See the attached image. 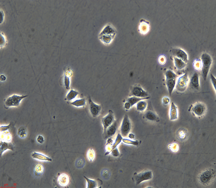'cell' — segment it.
Masks as SVG:
<instances>
[{
  "instance_id": "cell-15",
  "label": "cell",
  "mask_w": 216,
  "mask_h": 188,
  "mask_svg": "<svg viewBox=\"0 0 216 188\" xmlns=\"http://www.w3.org/2000/svg\"><path fill=\"white\" fill-rule=\"evenodd\" d=\"M31 156L34 159L40 161L48 162L52 161V158L41 153L36 151L33 152L31 154Z\"/></svg>"
},
{
  "instance_id": "cell-8",
  "label": "cell",
  "mask_w": 216,
  "mask_h": 188,
  "mask_svg": "<svg viewBox=\"0 0 216 188\" xmlns=\"http://www.w3.org/2000/svg\"><path fill=\"white\" fill-rule=\"evenodd\" d=\"M153 177V173L151 170H147L137 174L134 177L136 184L139 185L145 181L151 180Z\"/></svg>"
},
{
  "instance_id": "cell-4",
  "label": "cell",
  "mask_w": 216,
  "mask_h": 188,
  "mask_svg": "<svg viewBox=\"0 0 216 188\" xmlns=\"http://www.w3.org/2000/svg\"><path fill=\"white\" fill-rule=\"evenodd\" d=\"M215 175V172L213 169H207L199 175V181L203 185H208L214 179Z\"/></svg>"
},
{
  "instance_id": "cell-10",
  "label": "cell",
  "mask_w": 216,
  "mask_h": 188,
  "mask_svg": "<svg viewBox=\"0 0 216 188\" xmlns=\"http://www.w3.org/2000/svg\"><path fill=\"white\" fill-rule=\"evenodd\" d=\"M115 121L113 111L109 110L108 114L102 119V124L104 128V133L107 127L111 125Z\"/></svg>"
},
{
  "instance_id": "cell-27",
  "label": "cell",
  "mask_w": 216,
  "mask_h": 188,
  "mask_svg": "<svg viewBox=\"0 0 216 188\" xmlns=\"http://www.w3.org/2000/svg\"><path fill=\"white\" fill-rule=\"evenodd\" d=\"M176 135L178 139L182 141H184L186 139L188 136V132L185 129H179Z\"/></svg>"
},
{
  "instance_id": "cell-41",
  "label": "cell",
  "mask_w": 216,
  "mask_h": 188,
  "mask_svg": "<svg viewBox=\"0 0 216 188\" xmlns=\"http://www.w3.org/2000/svg\"><path fill=\"white\" fill-rule=\"evenodd\" d=\"M6 44V37L3 34V33H1V48L5 47Z\"/></svg>"
},
{
  "instance_id": "cell-9",
  "label": "cell",
  "mask_w": 216,
  "mask_h": 188,
  "mask_svg": "<svg viewBox=\"0 0 216 188\" xmlns=\"http://www.w3.org/2000/svg\"><path fill=\"white\" fill-rule=\"evenodd\" d=\"M130 96L145 98L149 97V95L147 92L144 90L141 86L139 85H136L131 88Z\"/></svg>"
},
{
  "instance_id": "cell-21",
  "label": "cell",
  "mask_w": 216,
  "mask_h": 188,
  "mask_svg": "<svg viewBox=\"0 0 216 188\" xmlns=\"http://www.w3.org/2000/svg\"><path fill=\"white\" fill-rule=\"evenodd\" d=\"M176 79H170L166 80V86L169 94L170 96H171L173 90L176 86Z\"/></svg>"
},
{
  "instance_id": "cell-30",
  "label": "cell",
  "mask_w": 216,
  "mask_h": 188,
  "mask_svg": "<svg viewBox=\"0 0 216 188\" xmlns=\"http://www.w3.org/2000/svg\"><path fill=\"white\" fill-rule=\"evenodd\" d=\"M86 157L87 160L90 162H93L95 160V153L93 149L90 148L88 150L87 152Z\"/></svg>"
},
{
  "instance_id": "cell-32",
  "label": "cell",
  "mask_w": 216,
  "mask_h": 188,
  "mask_svg": "<svg viewBox=\"0 0 216 188\" xmlns=\"http://www.w3.org/2000/svg\"><path fill=\"white\" fill-rule=\"evenodd\" d=\"M113 141L110 138H108L107 140V144L105 147V151L106 153L105 155H107L111 152L113 150Z\"/></svg>"
},
{
  "instance_id": "cell-14",
  "label": "cell",
  "mask_w": 216,
  "mask_h": 188,
  "mask_svg": "<svg viewBox=\"0 0 216 188\" xmlns=\"http://www.w3.org/2000/svg\"><path fill=\"white\" fill-rule=\"evenodd\" d=\"M169 116L171 121H175L178 119V108L177 106L173 102L171 103L170 106Z\"/></svg>"
},
{
  "instance_id": "cell-7",
  "label": "cell",
  "mask_w": 216,
  "mask_h": 188,
  "mask_svg": "<svg viewBox=\"0 0 216 188\" xmlns=\"http://www.w3.org/2000/svg\"><path fill=\"white\" fill-rule=\"evenodd\" d=\"M131 128V124L130 119L127 115H125L124 116L120 127L122 136L126 137L130 133Z\"/></svg>"
},
{
  "instance_id": "cell-23",
  "label": "cell",
  "mask_w": 216,
  "mask_h": 188,
  "mask_svg": "<svg viewBox=\"0 0 216 188\" xmlns=\"http://www.w3.org/2000/svg\"><path fill=\"white\" fill-rule=\"evenodd\" d=\"M174 62L175 66L178 70H181L185 68L186 63L178 58L174 57Z\"/></svg>"
},
{
  "instance_id": "cell-31",
  "label": "cell",
  "mask_w": 216,
  "mask_h": 188,
  "mask_svg": "<svg viewBox=\"0 0 216 188\" xmlns=\"http://www.w3.org/2000/svg\"><path fill=\"white\" fill-rule=\"evenodd\" d=\"M84 178L86 180L87 186V188H95L97 187V181L93 179H89L86 177L84 176Z\"/></svg>"
},
{
  "instance_id": "cell-13",
  "label": "cell",
  "mask_w": 216,
  "mask_h": 188,
  "mask_svg": "<svg viewBox=\"0 0 216 188\" xmlns=\"http://www.w3.org/2000/svg\"><path fill=\"white\" fill-rule=\"evenodd\" d=\"M118 128V123L117 121H115L114 123L107 127L106 131L104 133V138L106 139L109 138L113 136L116 133Z\"/></svg>"
},
{
  "instance_id": "cell-44",
  "label": "cell",
  "mask_w": 216,
  "mask_h": 188,
  "mask_svg": "<svg viewBox=\"0 0 216 188\" xmlns=\"http://www.w3.org/2000/svg\"><path fill=\"white\" fill-rule=\"evenodd\" d=\"M170 102V98L168 97H164L162 99V103L164 106L168 105Z\"/></svg>"
},
{
  "instance_id": "cell-40",
  "label": "cell",
  "mask_w": 216,
  "mask_h": 188,
  "mask_svg": "<svg viewBox=\"0 0 216 188\" xmlns=\"http://www.w3.org/2000/svg\"><path fill=\"white\" fill-rule=\"evenodd\" d=\"M158 62L160 65H164L166 63V58L165 56L164 55H161L159 56L158 58Z\"/></svg>"
},
{
  "instance_id": "cell-45",
  "label": "cell",
  "mask_w": 216,
  "mask_h": 188,
  "mask_svg": "<svg viewBox=\"0 0 216 188\" xmlns=\"http://www.w3.org/2000/svg\"><path fill=\"white\" fill-rule=\"evenodd\" d=\"M36 139H37V142L40 144H43L45 142L44 138L41 135H38Z\"/></svg>"
},
{
  "instance_id": "cell-25",
  "label": "cell",
  "mask_w": 216,
  "mask_h": 188,
  "mask_svg": "<svg viewBox=\"0 0 216 188\" xmlns=\"http://www.w3.org/2000/svg\"><path fill=\"white\" fill-rule=\"evenodd\" d=\"M70 104L77 108H81L86 105V100L85 98L77 99L74 101L70 102Z\"/></svg>"
},
{
  "instance_id": "cell-6",
  "label": "cell",
  "mask_w": 216,
  "mask_h": 188,
  "mask_svg": "<svg viewBox=\"0 0 216 188\" xmlns=\"http://www.w3.org/2000/svg\"><path fill=\"white\" fill-rule=\"evenodd\" d=\"M207 107L202 102H197L194 104L191 108L193 114L198 118H201L205 114L207 111Z\"/></svg>"
},
{
  "instance_id": "cell-19",
  "label": "cell",
  "mask_w": 216,
  "mask_h": 188,
  "mask_svg": "<svg viewBox=\"0 0 216 188\" xmlns=\"http://www.w3.org/2000/svg\"><path fill=\"white\" fill-rule=\"evenodd\" d=\"M144 117L147 120L152 122H158L159 118L154 111L148 110L144 114Z\"/></svg>"
},
{
  "instance_id": "cell-1",
  "label": "cell",
  "mask_w": 216,
  "mask_h": 188,
  "mask_svg": "<svg viewBox=\"0 0 216 188\" xmlns=\"http://www.w3.org/2000/svg\"><path fill=\"white\" fill-rule=\"evenodd\" d=\"M116 34L115 28L111 25H107L99 34V37L101 41L105 44H110Z\"/></svg>"
},
{
  "instance_id": "cell-36",
  "label": "cell",
  "mask_w": 216,
  "mask_h": 188,
  "mask_svg": "<svg viewBox=\"0 0 216 188\" xmlns=\"http://www.w3.org/2000/svg\"><path fill=\"white\" fill-rule=\"evenodd\" d=\"M193 67L197 71L201 70L202 69V62L200 58L195 59L193 62Z\"/></svg>"
},
{
  "instance_id": "cell-11",
  "label": "cell",
  "mask_w": 216,
  "mask_h": 188,
  "mask_svg": "<svg viewBox=\"0 0 216 188\" xmlns=\"http://www.w3.org/2000/svg\"><path fill=\"white\" fill-rule=\"evenodd\" d=\"M88 102L90 112L92 117L96 118L99 115L102 110L101 106L94 103L90 97H89Z\"/></svg>"
},
{
  "instance_id": "cell-17",
  "label": "cell",
  "mask_w": 216,
  "mask_h": 188,
  "mask_svg": "<svg viewBox=\"0 0 216 188\" xmlns=\"http://www.w3.org/2000/svg\"><path fill=\"white\" fill-rule=\"evenodd\" d=\"M190 86L193 88L197 90H199L200 88L199 76L198 73H195L193 75L190 82Z\"/></svg>"
},
{
  "instance_id": "cell-49",
  "label": "cell",
  "mask_w": 216,
  "mask_h": 188,
  "mask_svg": "<svg viewBox=\"0 0 216 188\" xmlns=\"http://www.w3.org/2000/svg\"><path fill=\"white\" fill-rule=\"evenodd\" d=\"M6 80V77L3 74L1 75V82H4Z\"/></svg>"
},
{
  "instance_id": "cell-26",
  "label": "cell",
  "mask_w": 216,
  "mask_h": 188,
  "mask_svg": "<svg viewBox=\"0 0 216 188\" xmlns=\"http://www.w3.org/2000/svg\"><path fill=\"white\" fill-rule=\"evenodd\" d=\"M150 98V97H147V98H138L135 96H131L128 98L127 99V101L129 102L130 104L131 107L134 106L137 103L139 102V101L141 100H146V99H148Z\"/></svg>"
},
{
  "instance_id": "cell-5",
  "label": "cell",
  "mask_w": 216,
  "mask_h": 188,
  "mask_svg": "<svg viewBox=\"0 0 216 188\" xmlns=\"http://www.w3.org/2000/svg\"><path fill=\"white\" fill-rule=\"evenodd\" d=\"M189 83L188 75L185 74L178 79L175 87L176 90L180 92H183L186 90Z\"/></svg>"
},
{
  "instance_id": "cell-47",
  "label": "cell",
  "mask_w": 216,
  "mask_h": 188,
  "mask_svg": "<svg viewBox=\"0 0 216 188\" xmlns=\"http://www.w3.org/2000/svg\"><path fill=\"white\" fill-rule=\"evenodd\" d=\"M10 125H1V132H4L7 131L10 127Z\"/></svg>"
},
{
  "instance_id": "cell-29",
  "label": "cell",
  "mask_w": 216,
  "mask_h": 188,
  "mask_svg": "<svg viewBox=\"0 0 216 188\" xmlns=\"http://www.w3.org/2000/svg\"><path fill=\"white\" fill-rule=\"evenodd\" d=\"M79 94V93L78 92L74 89H72L68 92L66 98L68 101H71L75 98Z\"/></svg>"
},
{
  "instance_id": "cell-50",
  "label": "cell",
  "mask_w": 216,
  "mask_h": 188,
  "mask_svg": "<svg viewBox=\"0 0 216 188\" xmlns=\"http://www.w3.org/2000/svg\"><path fill=\"white\" fill-rule=\"evenodd\" d=\"M128 137H129L130 139H134L135 138V135L134 134L131 133H129V134H128Z\"/></svg>"
},
{
  "instance_id": "cell-43",
  "label": "cell",
  "mask_w": 216,
  "mask_h": 188,
  "mask_svg": "<svg viewBox=\"0 0 216 188\" xmlns=\"http://www.w3.org/2000/svg\"><path fill=\"white\" fill-rule=\"evenodd\" d=\"M111 154L114 157H118L119 156L120 153L117 147L112 150L111 152Z\"/></svg>"
},
{
  "instance_id": "cell-18",
  "label": "cell",
  "mask_w": 216,
  "mask_h": 188,
  "mask_svg": "<svg viewBox=\"0 0 216 188\" xmlns=\"http://www.w3.org/2000/svg\"><path fill=\"white\" fill-rule=\"evenodd\" d=\"M140 21V24L139 26V31L142 35H146L147 34L150 30V25L149 23L146 21L142 20Z\"/></svg>"
},
{
  "instance_id": "cell-22",
  "label": "cell",
  "mask_w": 216,
  "mask_h": 188,
  "mask_svg": "<svg viewBox=\"0 0 216 188\" xmlns=\"http://www.w3.org/2000/svg\"><path fill=\"white\" fill-rule=\"evenodd\" d=\"M72 74H73V73L70 70L66 71L65 74L64 83L65 86L67 89H70V77L72 76Z\"/></svg>"
},
{
  "instance_id": "cell-3",
  "label": "cell",
  "mask_w": 216,
  "mask_h": 188,
  "mask_svg": "<svg viewBox=\"0 0 216 188\" xmlns=\"http://www.w3.org/2000/svg\"><path fill=\"white\" fill-rule=\"evenodd\" d=\"M28 96L27 95L13 94L7 97L5 100L4 106L6 109L11 107H18L22 100Z\"/></svg>"
},
{
  "instance_id": "cell-38",
  "label": "cell",
  "mask_w": 216,
  "mask_h": 188,
  "mask_svg": "<svg viewBox=\"0 0 216 188\" xmlns=\"http://www.w3.org/2000/svg\"><path fill=\"white\" fill-rule=\"evenodd\" d=\"M122 142L125 144L135 145V146H138L139 144V142L138 140L133 141L126 138L123 139Z\"/></svg>"
},
{
  "instance_id": "cell-20",
  "label": "cell",
  "mask_w": 216,
  "mask_h": 188,
  "mask_svg": "<svg viewBox=\"0 0 216 188\" xmlns=\"http://www.w3.org/2000/svg\"><path fill=\"white\" fill-rule=\"evenodd\" d=\"M7 150H14V145L11 142H7L1 141V147H0L1 156L3 153Z\"/></svg>"
},
{
  "instance_id": "cell-28",
  "label": "cell",
  "mask_w": 216,
  "mask_h": 188,
  "mask_svg": "<svg viewBox=\"0 0 216 188\" xmlns=\"http://www.w3.org/2000/svg\"><path fill=\"white\" fill-rule=\"evenodd\" d=\"M147 106V103L145 100L139 101L136 104L137 110L140 112H143L146 110Z\"/></svg>"
},
{
  "instance_id": "cell-24",
  "label": "cell",
  "mask_w": 216,
  "mask_h": 188,
  "mask_svg": "<svg viewBox=\"0 0 216 188\" xmlns=\"http://www.w3.org/2000/svg\"><path fill=\"white\" fill-rule=\"evenodd\" d=\"M34 170L35 175L36 176H40L43 174L44 171V168L42 164L38 163L35 166Z\"/></svg>"
},
{
  "instance_id": "cell-2",
  "label": "cell",
  "mask_w": 216,
  "mask_h": 188,
  "mask_svg": "<svg viewBox=\"0 0 216 188\" xmlns=\"http://www.w3.org/2000/svg\"><path fill=\"white\" fill-rule=\"evenodd\" d=\"M200 60L202 62V74L203 79L205 80L212 64V58L208 54L204 53L202 54Z\"/></svg>"
},
{
  "instance_id": "cell-46",
  "label": "cell",
  "mask_w": 216,
  "mask_h": 188,
  "mask_svg": "<svg viewBox=\"0 0 216 188\" xmlns=\"http://www.w3.org/2000/svg\"><path fill=\"white\" fill-rule=\"evenodd\" d=\"M210 79H211L212 84L213 85V87L215 88V91H216V77L212 74L210 75Z\"/></svg>"
},
{
  "instance_id": "cell-33",
  "label": "cell",
  "mask_w": 216,
  "mask_h": 188,
  "mask_svg": "<svg viewBox=\"0 0 216 188\" xmlns=\"http://www.w3.org/2000/svg\"><path fill=\"white\" fill-rule=\"evenodd\" d=\"M166 80L170 79H174L177 77V75L173 70H168L165 73Z\"/></svg>"
},
{
  "instance_id": "cell-12",
  "label": "cell",
  "mask_w": 216,
  "mask_h": 188,
  "mask_svg": "<svg viewBox=\"0 0 216 188\" xmlns=\"http://www.w3.org/2000/svg\"><path fill=\"white\" fill-rule=\"evenodd\" d=\"M171 53L174 57L180 59L186 63L188 62V54L183 49L179 48L173 49L172 50Z\"/></svg>"
},
{
  "instance_id": "cell-37",
  "label": "cell",
  "mask_w": 216,
  "mask_h": 188,
  "mask_svg": "<svg viewBox=\"0 0 216 188\" xmlns=\"http://www.w3.org/2000/svg\"><path fill=\"white\" fill-rule=\"evenodd\" d=\"M1 137H3L1 138V141H3V142H11L12 140H13V136L11 134L9 133H6V134L5 133H3V135H1Z\"/></svg>"
},
{
  "instance_id": "cell-34",
  "label": "cell",
  "mask_w": 216,
  "mask_h": 188,
  "mask_svg": "<svg viewBox=\"0 0 216 188\" xmlns=\"http://www.w3.org/2000/svg\"><path fill=\"white\" fill-rule=\"evenodd\" d=\"M168 148L172 152L177 153L179 151V145L177 143H173L168 145Z\"/></svg>"
},
{
  "instance_id": "cell-42",
  "label": "cell",
  "mask_w": 216,
  "mask_h": 188,
  "mask_svg": "<svg viewBox=\"0 0 216 188\" xmlns=\"http://www.w3.org/2000/svg\"><path fill=\"white\" fill-rule=\"evenodd\" d=\"M102 175L104 179H106L107 178V179H108L109 177V175H110V173H109V170L106 169H104V170H102Z\"/></svg>"
},
{
  "instance_id": "cell-16",
  "label": "cell",
  "mask_w": 216,
  "mask_h": 188,
  "mask_svg": "<svg viewBox=\"0 0 216 188\" xmlns=\"http://www.w3.org/2000/svg\"><path fill=\"white\" fill-rule=\"evenodd\" d=\"M70 177L67 174L65 173H61L58 178V184L61 187L67 186L70 183Z\"/></svg>"
},
{
  "instance_id": "cell-39",
  "label": "cell",
  "mask_w": 216,
  "mask_h": 188,
  "mask_svg": "<svg viewBox=\"0 0 216 188\" xmlns=\"http://www.w3.org/2000/svg\"><path fill=\"white\" fill-rule=\"evenodd\" d=\"M122 136L121 134H118V135H117V137H116L115 142L113 144V149L117 147L118 145L122 141Z\"/></svg>"
},
{
  "instance_id": "cell-48",
  "label": "cell",
  "mask_w": 216,
  "mask_h": 188,
  "mask_svg": "<svg viewBox=\"0 0 216 188\" xmlns=\"http://www.w3.org/2000/svg\"><path fill=\"white\" fill-rule=\"evenodd\" d=\"M124 108H125L126 110H130V108H131V105L130 104L129 102L127 101L124 104Z\"/></svg>"
},
{
  "instance_id": "cell-35",
  "label": "cell",
  "mask_w": 216,
  "mask_h": 188,
  "mask_svg": "<svg viewBox=\"0 0 216 188\" xmlns=\"http://www.w3.org/2000/svg\"><path fill=\"white\" fill-rule=\"evenodd\" d=\"M18 136L21 138H25L27 136V129L23 126L21 127L17 131Z\"/></svg>"
}]
</instances>
